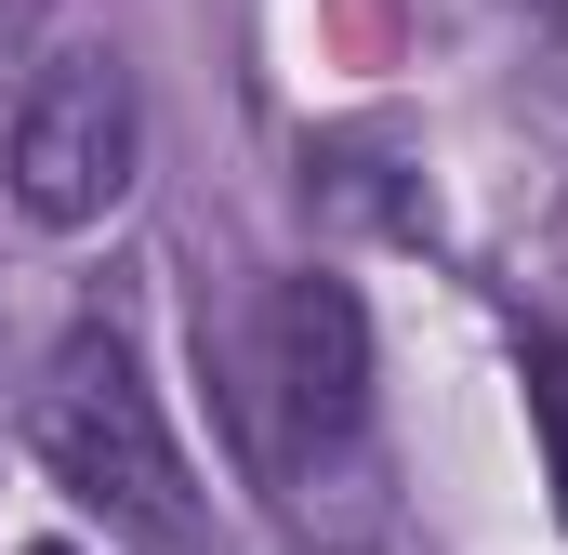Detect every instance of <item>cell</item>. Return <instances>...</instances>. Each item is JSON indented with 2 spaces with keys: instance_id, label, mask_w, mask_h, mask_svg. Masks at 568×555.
Wrapping results in <instances>:
<instances>
[{
  "instance_id": "cell-1",
  "label": "cell",
  "mask_w": 568,
  "mask_h": 555,
  "mask_svg": "<svg viewBox=\"0 0 568 555\" xmlns=\"http://www.w3.org/2000/svg\"><path fill=\"white\" fill-rule=\"evenodd\" d=\"M239 450L265 463L278 503H331L371 476V317L344 278H278L239 331Z\"/></svg>"
},
{
  "instance_id": "cell-3",
  "label": "cell",
  "mask_w": 568,
  "mask_h": 555,
  "mask_svg": "<svg viewBox=\"0 0 568 555\" xmlns=\"http://www.w3.org/2000/svg\"><path fill=\"white\" fill-rule=\"evenodd\" d=\"M13 212L27 225H106L120 199H133L145 172V93L120 53H67V67H40L27 80V107H13Z\"/></svg>"
},
{
  "instance_id": "cell-2",
  "label": "cell",
  "mask_w": 568,
  "mask_h": 555,
  "mask_svg": "<svg viewBox=\"0 0 568 555\" xmlns=\"http://www.w3.org/2000/svg\"><path fill=\"white\" fill-rule=\"evenodd\" d=\"M27 463H40L67 503H93L106 529L159 543V555L199 543V476H185V450H172V411H159V384H145L133 331H106V317H80V331L40 357V384H27Z\"/></svg>"
},
{
  "instance_id": "cell-7",
  "label": "cell",
  "mask_w": 568,
  "mask_h": 555,
  "mask_svg": "<svg viewBox=\"0 0 568 555\" xmlns=\"http://www.w3.org/2000/svg\"><path fill=\"white\" fill-rule=\"evenodd\" d=\"M27 555H67V543H27Z\"/></svg>"
},
{
  "instance_id": "cell-5",
  "label": "cell",
  "mask_w": 568,
  "mask_h": 555,
  "mask_svg": "<svg viewBox=\"0 0 568 555\" xmlns=\"http://www.w3.org/2000/svg\"><path fill=\"white\" fill-rule=\"evenodd\" d=\"M40 13H53V0H0V53H13V40H27Z\"/></svg>"
},
{
  "instance_id": "cell-6",
  "label": "cell",
  "mask_w": 568,
  "mask_h": 555,
  "mask_svg": "<svg viewBox=\"0 0 568 555\" xmlns=\"http://www.w3.org/2000/svg\"><path fill=\"white\" fill-rule=\"evenodd\" d=\"M516 13H568V0H516Z\"/></svg>"
},
{
  "instance_id": "cell-4",
  "label": "cell",
  "mask_w": 568,
  "mask_h": 555,
  "mask_svg": "<svg viewBox=\"0 0 568 555\" xmlns=\"http://www.w3.org/2000/svg\"><path fill=\"white\" fill-rule=\"evenodd\" d=\"M529 423H542V476H556V516H568V344H529Z\"/></svg>"
}]
</instances>
